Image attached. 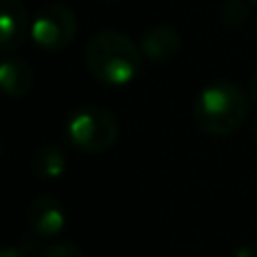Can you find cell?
<instances>
[{
  "label": "cell",
  "instance_id": "obj_5",
  "mask_svg": "<svg viewBox=\"0 0 257 257\" xmlns=\"http://www.w3.org/2000/svg\"><path fill=\"white\" fill-rule=\"evenodd\" d=\"M27 221L34 235H39L41 239H52L61 235L66 226V210L57 196H39L30 203Z\"/></svg>",
  "mask_w": 257,
  "mask_h": 257
},
{
  "label": "cell",
  "instance_id": "obj_8",
  "mask_svg": "<svg viewBox=\"0 0 257 257\" xmlns=\"http://www.w3.org/2000/svg\"><path fill=\"white\" fill-rule=\"evenodd\" d=\"M0 81H3V90L7 97H23L30 93L34 84V72L23 59L9 57L0 66Z\"/></svg>",
  "mask_w": 257,
  "mask_h": 257
},
{
  "label": "cell",
  "instance_id": "obj_13",
  "mask_svg": "<svg viewBox=\"0 0 257 257\" xmlns=\"http://www.w3.org/2000/svg\"><path fill=\"white\" fill-rule=\"evenodd\" d=\"M250 95H253V99L257 102V72L253 75V79H250Z\"/></svg>",
  "mask_w": 257,
  "mask_h": 257
},
{
  "label": "cell",
  "instance_id": "obj_12",
  "mask_svg": "<svg viewBox=\"0 0 257 257\" xmlns=\"http://www.w3.org/2000/svg\"><path fill=\"white\" fill-rule=\"evenodd\" d=\"M0 257H25V253H23L21 248H5L3 253H0Z\"/></svg>",
  "mask_w": 257,
  "mask_h": 257
},
{
  "label": "cell",
  "instance_id": "obj_6",
  "mask_svg": "<svg viewBox=\"0 0 257 257\" xmlns=\"http://www.w3.org/2000/svg\"><path fill=\"white\" fill-rule=\"evenodd\" d=\"M142 57L154 63H167L181 52V34L169 25H154L140 36Z\"/></svg>",
  "mask_w": 257,
  "mask_h": 257
},
{
  "label": "cell",
  "instance_id": "obj_7",
  "mask_svg": "<svg viewBox=\"0 0 257 257\" xmlns=\"http://www.w3.org/2000/svg\"><path fill=\"white\" fill-rule=\"evenodd\" d=\"M3 5V16H0V45H3V52L9 54L16 48H21L23 39H25V32L30 25L27 21L25 7H23L21 0H0Z\"/></svg>",
  "mask_w": 257,
  "mask_h": 257
},
{
  "label": "cell",
  "instance_id": "obj_1",
  "mask_svg": "<svg viewBox=\"0 0 257 257\" xmlns=\"http://www.w3.org/2000/svg\"><path fill=\"white\" fill-rule=\"evenodd\" d=\"M142 50L115 30L95 34L86 45V66L97 81L108 86L131 84L142 68Z\"/></svg>",
  "mask_w": 257,
  "mask_h": 257
},
{
  "label": "cell",
  "instance_id": "obj_11",
  "mask_svg": "<svg viewBox=\"0 0 257 257\" xmlns=\"http://www.w3.org/2000/svg\"><path fill=\"white\" fill-rule=\"evenodd\" d=\"M41 257H86V255L72 244H54Z\"/></svg>",
  "mask_w": 257,
  "mask_h": 257
},
{
  "label": "cell",
  "instance_id": "obj_16",
  "mask_svg": "<svg viewBox=\"0 0 257 257\" xmlns=\"http://www.w3.org/2000/svg\"><path fill=\"white\" fill-rule=\"evenodd\" d=\"M255 131H257V120H255Z\"/></svg>",
  "mask_w": 257,
  "mask_h": 257
},
{
  "label": "cell",
  "instance_id": "obj_9",
  "mask_svg": "<svg viewBox=\"0 0 257 257\" xmlns=\"http://www.w3.org/2000/svg\"><path fill=\"white\" fill-rule=\"evenodd\" d=\"M32 169L41 178H59L66 169V156L59 147H41L32 156Z\"/></svg>",
  "mask_w": 257,
  "mask_h": 257
},
{
  "label": "cell",
  "instance_id": "obj_2",
  "mask_svg": "<svg viewBox=\"0 0 257 257\" xmlns=\"http://www.w3.org/2000/svg\"><path fill=\"white\" fill-rule=\"evenodd\" d=\"M248 115V95L232 81H214L199 93L194 120L205 133L226 136L237 131Z\"/></svg>",
  "mask_w": 257,
  "mask_h": 257
},
{
  "label": "cell",
  "instance_id": "obj_4",
  "mask_svg": "<svg viewBox=\"0 0 257 257\" xmlns=\"http://www.w3.org/2000/svg\"><path fill=\"white\" fill-rule=\"evenodd\" d=\"M30 32L39 48L48 52H59L68 48L77 34L75 12L63 3H48L36 12Z\"/></svg>",
  "mask_w": 257,
  "mask_h": 257
},
{
  "label": "cell",
  "instance_id": "obj_14",
  "mask_svg": "<svg viewBox=\"0 0 257 257\" xmlns=\"http://www.w3.org/2000/svg\"><path fill=\"white\" fill-rule=\"evenodd\" d=\"M106 3H120V0H106Z\"/></svg>",
  "mask_w": 257,
  "mask_h": 257
},
{
  "label": "cell",
  "instance_id": "obj_15",
  "mask_svg": "<svg viewBox=\"0 0 257 257\" xmlns=\"http://www.w3.org/2000/svg\"><path fill=\"white\" fill-rule=\"evenodd\" d=\"M248 3H255V5H257V0H248Z\"/></svg>",
  "mask_w": 257,
  "mask_h": 257
},
{
  "label": "cell",
  "instance_id": "obj_3",
  "mask_svg": "<svg viewBox=\"0 0 257 257\" xmlns=\"http://www.w3.org/2000/svg\"><path fill=\"white\" fill-rule=\"evenodd\" d=\"M68 140L81 151H90V154H99L106 151L115 145L120 126L113 113L99 106H86L77 108L70 117H68Z\"/></svg>",
  "mask_w": 257,
  "mask_h": 257
},
{
  "label": "cell",
  "instance_id": "obj_10",
  "mask_svg": "<svg viewBox=\"0 0 257 257\" xmlns=\"http://www.w3.org/2000/svg\"><path fill=\"white\" fill-rule=\"evenodd\" d=\"M221 18L228 25H241L248 18V0H226L221 5Z\"/></svg>",
  "mask_w": 257,
  "mask_h": 257
}]
</instances>
